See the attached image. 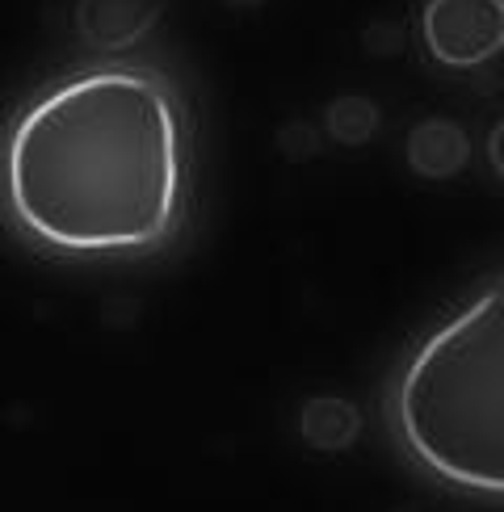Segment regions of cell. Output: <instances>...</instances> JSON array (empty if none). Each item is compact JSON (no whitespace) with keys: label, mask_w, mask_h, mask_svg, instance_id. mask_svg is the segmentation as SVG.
<instances>
[{"label":"cell","mask_w":504,"mask_h":512,"mask_svg":"<svg viewBox=\"0 0 504 512\" xmlns=\"http://www.w3.org/2000/svg\"><path fill=\"white\" fill-rule=\"evenodd\" d=\"M198 219V110L156 59H84L0 122V223L38 256L135 265Z\"/></svg>","instance_id":"obj_1"},{"label":"cell","mask_w":504,"mask_h":512,"mask_svg":"<svg viewBox=\"0 0 504 512\" xmlns=\"http://www.w3.org/2000/svg\"><path fill=\"white\" fill-rule=\"evenodd\" d=\"M395 458L433 492L504 508V269L458 294L383 382Z\"/></svg>","instance_id":"obj_2"},{"label":"cell","mask_w":504,"mask_h":512,"mask_svg":"<svg viewBox=\"0 0 504 512\" xmlns=\"http://www.w3.org/2000/svg\"><path fill=\"white\" fill-rule=\"evenodd\" d=\"M416 38L437 72H483L504 55V0H425Z\"/></svg>","instance_id":"obj_3"},{"label":"cell","mask_w":504,"mask_h":512,"mask_svg":"<svg viewBox=\"0 0 504 512\" xmlns=\"http://www.w3.org/2000/svg\"><path fill=\"white\" fill-rule=\"evenodd\" d=\"M164 21V0H76L72 26L93 59H122L152 38Z\"/></svg>","instance_id":"obj_4"},{"label":"cell","mask_w":504,"mask_h":512,"mask_svg":"<svg viewBox=\"0 0 504 512\" xmlns=\"http://www.w3.org/2000/svg\"><path fill=\"white\" fill-rule=\"evenodd\" d=\"M404 160L420 181H450L471 164V139L454 118H420L408 131Z\"/></svg>","instance_id":"obj_5"},{"label":"cell","mask_w":504,"mask_h":512,"mask_svg":"<svg viewBox=\"0 0 504 512\" xmlns=\"http://www.w3.org/2000/svg\"><path fill=\"white\" fill-rule=\"evenodd\" d=\"M299 429H303V441H311L315 450H345L362 433V416H357L353 403L320 395L303 408Z\"/></svg>","instance_id":"obj_6"},{"label":"cell","mask_w":504,"mask_h":512,"mask_svg":"<svg viewBox=\"0 0 504 512\" xmlns=\"http://www.w3.org/2000/svg\"><path fill=\"white\" fill-rule=\"evenodd\" d=\"M328 131L336 143H345V147H362L378 135V110L366 101V97H341V101H332L328 105Z\"/></svg>","instance_id":"obj_7"},{"label":"cell","mask_w":504,"mask_h":512,"mask_svg":"<svg viewBox=\"0 0 504 512\" xmlns=\"http://www.w3.org/2000/svg\"><path fill=\"white\" fill-rule=\"evenodd\" d=\"M488 164H492L496 181H504V118L492 122V135H488Z\"/></svg>","instance_id":"obj_8"},{"label":"cell","mask_w":504,"mask_h":512,"mask_svg":"<svg viewBox=\"0 0 504 512\" xmlns=\"http://www.w3.org/2000/svg\"><path fill=\"white\" fill-rule=\"evenodd\" d=\"M227 5H236V9H257V5H265V0H227Z\"/></svg>","instance_id":"obj_9"}]
</instances>
